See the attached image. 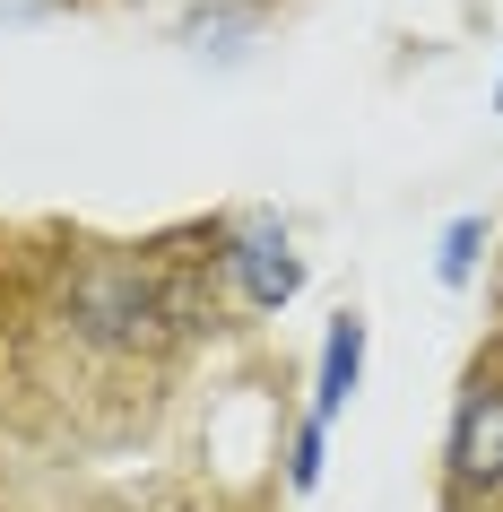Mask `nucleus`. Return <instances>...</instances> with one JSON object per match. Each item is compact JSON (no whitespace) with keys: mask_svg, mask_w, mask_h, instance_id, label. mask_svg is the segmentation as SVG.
Instances as JSON below:
<instances>
[{"mask_svg":"<svg viewBox=\"0 0 503 512\" xmlns=\"http://www.w3.org/2000/svg\"><path fill=\"white\" fill-rule=\"evenodd\" d=\"M61 322L96 339V348H148L165 322V278L139 270V261H79L70 287H61Z\"/></svg>","mask_w":503,"mask_h":512,"instance_id":"1","label":"nucleus"},{"mask_svg":"<svg viewBox=\"0 0 503 512\" xmlns=\"http://www.w3.org/2000/svg\"><path fill=\"white\" fill-rule=\"evenodd\" d=\"M451 486L469 504H503V374H469L451 408Z\"/></svg>","mask_w":503,"mask_h":512,"instance_id":"2","label":"nucleus"},{"mask_svg":"<svg viewBox=\"0 0 503 512\" xmlns=\"http://www.w3.org/2000/svg\"><path fill=\"white\" fill-rule=\"evenodd\" d=\"M477 512H495V504H477Z\"/></svg>","mask_w":503,"mask_h":512,"instance_id":"8","label":"nucleus"},{"mask_svg":"<svg viewBox=\"0 0 503 512\" xmlns=\"http://www.w3.org/2000/svg\"><path fill=\"white\" fill-rule=\"evenodd\" d=\"M477 252H486V217H451L443 226V252H434V278H443V287H469L477 278Z\"/></svg>","mask_w":503,"mask_h":512,"instance_id":"5","label":"nucleus"},{"mask_svg":"<svg viewBox=\"0 0 503 512\" xmlns=\"http://www.w3.org/2000/svg\"><path fill=\"white\" fill-rule=\"evenodd\" d=\"M217 261H226V278H235V296L252 304V313H287V304L304 296V252H295L287 226H269V217L235 226Z\"/></svg>","mask_w":503,"mask_h":512,"instance_id":"3","label":"nucleus"},{"mask_svg":"<svg viewBox=\"0 0 503 512\" xmlns=\"http://www.w3.org/2000/svg\"><path fill=\"white\" fill-rule=\"evenodd\" d=\"M287 478H295V495H304V486H321V426H313V417L295 426V460H287Z\"/></svg>","mask_w":503,"mask_h":512,"instance_id":"6","label":"nucleus"},{"mask_svg":"<svg viewBox=\"0 0 503 512\" xmlns=\"http://www.w3.org/2000/svg\"><path fill=\"white\" fill-rule=\"evenodd\" d=\"M495 113H503V79H495Z\"/></svg>","mask_w":503,"mask_h":512,"instance_id":"7","label":"nucleus"},{"mask_svg":"<svg viewBox=\"0 0 503 512\" xmlns=\"http://www.w3.org/2000/svg\"><path fill=\"white\" fill-rule=\"evenodd\" d=\"M356 382H365V313H339V322L321 330V365H313V426L321 434L356 400Z\"/></svg>","mask_w":503,"mask_h":512,"instance_id":"4","label":"nucleus"}]
</instances>
